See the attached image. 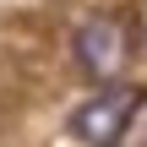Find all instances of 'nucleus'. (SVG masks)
<instances>
[{
  "instance_id": "2",
  "label": "nucleus",
  "mask_w": 147,
  "mask_h": 147,
  "mask_svg": "<svg viewBox=\"0 0 147 147\" xmlns=\"http://www.w3.org/2000/svg\"><path fill=\"white\" fill-rule=\"evenodd\" d=\"M76 60H82V71H93V76H115V71L125 65V33H120L109 16L82 22V33H76Z\"/></svg>"
},
{
  "instance_id": "1",
  "label": "nucleus",
  "mask_w": 147,
  "mask_h": 147,
  "mask_svg": "<svg viewBox=\"0 0 147 147\" xmlns=\"http://www.w3.org/2000/svg\"><path fill=\"white\" fill-rule=\"evenodd\" d=\"M131 115H136V98H131L125 87H104V93H93L87 104L71 109V136L87 142V147H115L125 136Z\"/></svg>"
}]
</instances>
